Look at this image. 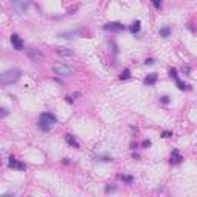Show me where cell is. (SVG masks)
<instances>
[{"instance_id":"cell-11","label":"cell","mask_w":197,"mask_h":197,"mask_svg":"<svg viewBox=\"0 0 197 197\" xmlns=\"http://www.w3.org/2000/svg\"><path fill=\"white\" fill-rule=\"evenodd\" d=\"M65 139H66V142H68V143H69L71 146H74V148H80V145H79V142L75 140V139H74L73 136H71V134H66V136H65Z\"/></svg>"},{"instance_id":"cell-7","label":"cell","mask_w":197,"mask_h":197,"mask_svg":"<svg viewBox=\"0 0 197 197\" xmlns=\"http://www.w3.org/2000/svg\"><path fill=\"white\" fill-rule=\"evenodd\" d=\"M11 43H12V46H14L17 51H22V49H23V42H22V39L17 34L11 35Z\"/></svg>"},{"instance_id":"cell-12","label":"cell","mask_w":197,"mask_h":197,"mask_svg":"<svg viewBox=\"0 0 197 197\" xmlns=\"http://www.w3.org/2000/svg\"><path fill=\"white\" fill-rule=\"evenodd\" d=\"M56 51H57V54H59V56H73L74 54V52L71 51V49H68V48H57Z\"/></svg>"},{"instance_id":"cell-10","label":"cell","mask_w":197,"mask_h":197,"mask_svg":"<svg viewBox=\"0 0 197 197\" xmlns=\"http://www.w3.org/2000/svg\"><path fill=\"white\" fill-rule=\"evenodd\" d=\"M156 80H157V74H148L145 77V85H154Z\"/></svg>"},{"instance_id":"cell-21","label":"cell","mask_w":197,"mask_h":197,"mask_svg":"<svg viewBox=\"0 0 197 197\" xmlns=\"http://www.w3.org/2000/svg\"><path fill=\"white\" fill-rule=\"evenodd\" d=\"M149 145H151V142H149V140H145V142H143V146H145V148H146V146H149Z\"/></svg>"},{"instance_id":"cell-18","label":"cell","mask_w":197,"mask_h":197,"mask_svg":"<svg viewBox=\"0 0 197 197\" xmlns=\"http://www.w3.org/2000/svg\"><path fill=\"white\" fill-rule=\"evenodd\" d=\"M169 75H171V77H173L174 80H177V71L174 69V68H173L171 71H169Z\"/></svg>"},{"instance_id":"cell-13","label":"cell","mask_w":197,"mask_h":197,"mask_svg":"<svg viewBox=\"0 0 197 197\" xmlns=\"http://www.w3.org/2000/svg\"><path fill=\"white\" fill-rule=\"evenodd\" d=\"M169 33H171V28H169V26H165V28H162L160 29V37H168L169 35Z\"/></svg>"},{"instance_id":"cell-1","label":"cell","mask_w":197,"mask_h":197,"mask_svg":"<svg viewBox=\"0 0 197 197\" xmlns=\"http://www.w3.org/2000/svg\"><path fill=\"white\" fill-rule=\"evenodd\" d=\"M54 125H56V117L52 114L43 113L42 115H40V119H39V128L42 129V131H45V132L51 131V129L54 128Z\"/></svg>"},{"instance_id":"cell-6","label":"cell","mask_w":197,"mask_h":197,"mask_svg":"<svg viewBox=\"0 0 197 197\" xmlns=\"http://www.w3.org/2000/svg\"><path fill=\"white\" fill-rule=\"evenodd\" d=\"M28 57H29L33 62H35V63L43 60V54L39 51V49H34V48H33V49H28Z\"/></svg>"},{"instance_id":"cell-22","label":"cell","mask_w":197,"mask_h":197,"mask_svg":"<svg viewBox=\"0 0 197 197\" xmlns=\"http://www.w3.org/2000/svg\"><path fill=\"white\" fill-rule=\"evenodd\" d=\"M162 102H163V103H168L169 99H168V97H162Z\"/></svg>"},{"instance_id":"cell-16","label":"cell","mask_w":197,"mask_h":197,"mask_svg":"<svg viewBox=\"0 0 197 197\" xmlns=\"http://www.w3.org/2000/svg\"><path fill=\"white\" fill-rule=\"evenodd\" d=\"M6 115H8V109L6 108H0V119L6 117Z\"/></svg>"},{"instance_id":"cell-20","label":"cell","mask_w":197,"mask_h":197,"mask_svg":"<svg viewBox=\"0 0 197 197\" xmlns=\"http://www.w3.org/2000/svg\"><path fill=\"white\" fill-rule=\"evenodd\" d=\"M153 63H154L153 59H146V60H145V65H153Z\"/></svg>"},{"instance_id":"cell-8","label":"cell","mask_w":197,"mask_h":197,"mask_svg":"<svg viewBox=\"0 0 197 197\" xmlns=\"http://www.w3.org/2000/svg\"><path fill=\"white\" fill-rule=\"evenodd\" d=\"M8 166H10V168H19V169H22V171H25V168H26L23 163H19V162H17V159H16V157H12V156L10 157Z\"/></svg>"},{"instance_id":"cell-3","label":"cell","mask_w":197,"mask_h":197,"mask_svg":"<svg viewBox=\"0 0 197 197\" xmlns=\"http://www.w3.org/2000/svg\"><path fill=\"white\" fill-rule=\"evenodd\" d=\"M52 71H54L56 75H73L75 71L74 68L65 65V63H54L52 65Z\"/></svg>"},{"instance_id":"cell-2","label":"cell","mask_w":197,"mask_h":197,"mask_svg":"<svg viewBox=\"0 0 197 197\" xmlns=\"http://www.w3.org/2000/svg\"><path fill=\"white\" fill-rule=\"evenodd\" d=\"M20 74L22 73L19 69H10V71H6V73L0 74V82L3 85H12L20 79Z\"/></svg>"},{"instance_id":"cell-15","label":"cell","mask_w":197,"mask_h":197,"mask_svg":"<svg viewBox=\"0 0 197 197\" xmlns=\"http://www.w3.org/2000/svg\"><path fill=\"white\" fill-rule=\"evenodd\" d=\"M126 79H129V71L128 69H125L122 74H120V80H126Z\"/></svg>"},{"instance_id":"cell-5","label":"cell","mask_w":197,"mask_h":197,"mask_svg":"<svg viewBox=\"0 0 197 197\" xmlns=\"http://www.w3.org/2000/svg\"><path fill=\"white\" fill-rule=\"evenodd\" d=\"M103 28L106 31H111V33H120V31L125 29V26L122 23H119V22H109V23H106Z\"/></svg>"},{"instance_id":"cell-4","label":"cell","mask_w":197,"mask_h":197,"mask_svg":"<svg viewBox=\"0 0 197 197\" xmlns=\"http://www.w3.org/2000/svg\"><path fill=\"white\" fill-rule=\"evenodd\" d=\"M29 3H31V0H11L12 8H14L16 12H19V14H23V12L28 10Z\"/></svg>"},{"instance_id":"cell-14","label":"cell","mask_w":197,"mask_h":197,"mask_svg":"<svg viewBox=\"0 0 197 197\" xmlns=\"http://www.w3.org/2000/svg\"><path fill=\"white\" fill-rule=\"evenodd\" d=\"M129 29H131V33H134V34L139 33V31H140V22H139V20H137V22H134Z\"/></svg>"},{"instance_id":"cell-9","label":"cell","mask_w":197,"mask_h":197,"mask_svg":"<svg viewBox=\"0 0 197 197\" xmlns=\"http://www.w3.org/2000/svg\"><path fill=\"white\" fill-rule=\"evenodd\" d=\"M169 162H171V163H180V162H182V156L179 154V151H176V149L173 151L171 160H169Z\"/></svg>"},{"instance_id":"cell-23","label":"cell","mask_w":197,"mask_h":197,"mask_svg":"<svg viewBox=\"0 0 197 197\" xmlns=\"http://www.w3.org/2000/svg\"><path fill=\"white\" fill-rule=\"evenodd\" d=\"M190 69H191L190 66H186V68H185V66H183V73H190Z\"/></svg>"},{"instance_id":"cell-24","label":"cell","mask_w":197,"mask_h":197,"mask_svg":"<svg viewBox=\"0 0 197 197\" xmlns=\"http://www.w3.org/2000/svg\"><path fill=\"white\" fill-rule=\"evenodd\" d=\"M163 137H171V132H168V131L163 132Z\"/></svg>"},{"instance_id":"cell-17","label":"cell","mask_w":197,"mask_h":197,"mask_svg":"<svg viewBox=\"0 0 197 197\" xmlns=\"http://www.w3.org/2000/svg\"><path fill=\"white\" fill-rule=\"evenodd\" d=\"M120 179H122V180H125V182H128V183L132 182V177H131V176H120Z\"/></svg>"},{"instance_id":"cell-19","label":"cell","mask_w":197,"mask_h":197,"mask_svg":"<svg viewBox=\"0 0 197 197\" xmlns=\"http://www.w3.org/2000/svg\"><path fill=\"white\" fill-rule=\"evenodd\" d=\"M153 5L156 8H160V0H153Z\"/></svg>"}]
</instances>
